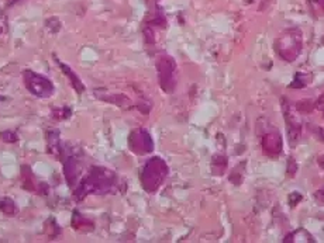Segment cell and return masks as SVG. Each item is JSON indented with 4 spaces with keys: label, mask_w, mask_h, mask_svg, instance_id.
<instances>
[{
    "label": "cell",
    "mask_w": 324,
    "mask_h": 243,
    "mask_svg": "<svg viewBox=\"0 0 324 243\" xmlns=\"http://www.w3.org/2000/svg\"><path fill=\"white\" fill-rule=\"evenodd\" d=\"M0 139L7 144H14L19 141V135L13 131H3V133H0Z\"/></svg>",
    "instance_id": "obj_19"
},
{
    "label": "cell",
    "mask_w": 324,
    "mask_h": 243,
    "mask_svg": "<svg viewBox=\"0 0 324 243\" xmlns=\"http://www.w3.org/2000/svg\"><path fill=\"white\" fill-rule=\"evenodd\" d=\"M48 222H50V225H51V226H48V223H45V228H47L45 231L48 232V236H50V238H52V239H54V238L56 236L55 233H54V231L61 232V229H59V226L56 225L55 220H48Z\"/></svg>",
    "instance_id": "obj_23"
},
{
    "label": "cell",
    "mask_w": 324,
    "mask_h": 243,
    "mask_svg": "<svg viewBox=\"0 0 324 243\" xmlns=\"http://www.w3.org/2000/svg\"><path fill=\"white\" fill-rule=\"evenodd\" d=\"M286 172H288V176L295 177L296 172H298V163L293 157L288 159V167H286Z\"/></svg>",
    "instance_id": "obj_24"
},
{
    "label": "cell",
    "mask_w": 324,
    "mask_h": 243,
    "mask_svg": "<svg viewBox=\"0 0 324 243\" xmlns=\"http://www.w3.org/2000/svg\"><path fill=\"white\" fill-rule=\"evenodd\" d=\"M314 1H316V3H317V4H319V6L324 10V0H314Z\"/></svg>",
    "instance_id": "obj_29"
},
{
    "label": "cell",
    "mask_w": 324,
    "mask_h": 243,
    "mask_svg": "<svg viewBox=\"0 0 324 243\" xmlns=\"http://www.w3.org/2000/svg\"><path fill=\"white\" fill-rule=\"evenodd\" d=\"M212 167L214 175H223L225 167H227V157L223 155L213 156Z\"/></svg>",
    "instance_id": "obj_14"
},
{
    "label": "cell",
    "mask_w": 324,
    "mask_h": 243,
    "mask_svg": "<svg viewBox=\"0 0 324 243\" xmlns=\"http://www.w3.org/2000/svg\"><path fill=\"white\" fill-rule=\"evenodd\" d=\"M157 72L159 86L165 93H172L176 88V62L169 55H162L157 61Z\"/></svg>",
    "instance_id": "obj_4"
},
{
    "label": "cell",
    "mask_w": 324,
    "mask_h": 243,
    "mask_svg": "<svg viewBox=\"0 0 324 243\" xmlns=\"http://www.w3.org/2000/svg\"><path fill=\"white\" fill-rule=\"evenodd\" d=\"M56 64H58V66L61 67V70H62V73H65L68 76V79H69V82H71V85H72V88H75V91L78 93V94H82L83 91H85V85H83V82L80 80V78H79L78 75L71 69V67L68 66V65H65V64H62L59 59H56Z\"/></svg>",
    "instance_id": "obj_10"
},
{
    "label": "cell",
    "mask_w": 324,
    "mask_h": 243,
    "mask_svg": "<svg viewBox=\"0 0 324 243\" xmlns=\"http://www.w3.org/2000/svg\"><path fill=\"white\" fill-rule=\"evenodd\" d=\"M101 100H104V101H109V103H112V104H116V106H120V107H124V106H127V104H130V100L127 99L124 94H112V96H99Z\"/></svg>",
    "instance_id": "obj_15"
},
{
    "label": "cell",
    "mask_w": 324,
    "mask_h": 243,
    "mask_svg": "<svg viewBox=\"0 0 324 243\" xmlns=\"http://www.w3.org/2000/svg\"><path fill=\"white\" fill-rule=\"evenodd\" d=\"M295 109L302 114H310L316 107H314V101L312 100H300L295 104Z\"/></svg>",
    "instance_id": "obj_16"
},
{
    "label": "cell",
    "mask_w": 324,
    "mask_h": 243,
    "mask_svg": "<svg viewBox=\"0 0 324 243\" xmlns=\"http://www.w3.org/2000/svg\"><path fill=\"white\" fill-rule=\"evenodd\" d=\"M317 163H319V166H320V167H322V169L324 170V156H320V157H319Z\"/></svg>",
    "instance_id": "obj_28"
},
{
    "label": "cell",
    "mask_w": 324,
    "mask_h": 243,
    "mask_svg": "<svg viewBox=\"0 0 324 243\" xmlns=\"http://www.w3.org/2000/svg\"><path fill=\"white\" fill-rule=\"evenodd\" d=\"M22 181H23V187L25 188L27 191H35L38 193V188H40V184L37 180H35V176L33 175L31 169L28 166H23L22 167Z\"/></svg>",
    "instance_id": "obj_12"
},
{
    "label": "cell",
    "mask_w": 324,
    "mask_h": 243,
    "mask_svg": "<svg viewBox=\"0 0 324 243\" xmlns=\"http://www.w3.org/2000/svg\"><path fill=\"white\" fill-rule=\"evenodd\" d=\"M282 103V111L285 114V121H286V127H288V135H289V141L291 145H296V142L300 139V133H302V121L299 120V117L293 112V107L291 106V103L288 100L283 99L280 100Z\"/></svg>",
    "instance_id": "obj_6"
},
{
    "label": "cell",
    "mask_w": 324,
    "mask_h": 243,
    "mask_svg": "<svg viewBox=\"0 0 324 243\" xmlns=\"http://www.w3.org/2000/svg\"><path fill=\"white\" fill-rule=\"evenodd\" d=\"M24 85L27 90L40 99H48L54 94V85L48 78L43 75H38L33 70H24L23 73Z\"/></svg>",
    "instance_id": "obj_5"
},
{
    "label": "cell",
    "mask_w": 324,
    "mask_h": 243,
    "mask_svg": "<svg viewBox=\"0 0 324 243\" xmlns=\"http://www.w3.org/2000/svg\"><path fill=\"white\" fill-rule=\"evenodd\" d=\"M47 148H48V152L52 156H55L58 159L62 157L64 154V149L61 146V138H59V131L52 130L50 131L47 135Z\"/></svg>",
    "instance_id": "obj_9"
},
{
    "label": "cell",
    "mask_w": 324,
    "mask_h": 243,
    "mask_svg": "<svg viewBox=\"0 0 324 243\" xmlns=\"http://www.w3.org/2000/svg\"><path fill=\"white\" fill-rule=\"evenodd\" d=\"M0 211L6 215H14L17 212V207L10 199H4L0 201Z\"/></svg>",
    "instance_id": "obj_17"
},
{
    "label": "cell",
    "mask_w": 324,
    "mask_h": 243,
    "mask_svg": "<svg viewBox=\"0 0 324 243\" xmlns=\"http://www.w3.org/2000/svg\"><path fill=\"white\" fill-rule=\"evenodd\" d=\"M64 176L67 183L74 187L76 184V177H78V163L76 159L74 157H68L67 160L64 162Z\"/></svg>",
    "instance_id": "obj_11"
},
{
    "label": "cell",
    "mask_w": 324,
    "mask_h": 243,
    "mask_svg": "<svg viewBox=\"0 0 324 243\" xmlns=\"http://www.w3.org/2000/svg\"><path fill=\"white\" fill-rule=\"evenodd\" d=\"M302 199V196L299 193H292L291 197H289V202H291V207H296V204Z\"/></svg>",
    "instance_id": "obj_26"
},
{
    "label": "cell",
    "mask_w": 324,
    "mask_h": 243,
    "mask_svg": "<svg viewBox=\"0 0 324 243\" xmlns=\"http://www.w3.org/2000/svg\"><path fill=\"white\" fill-rule=\"evenodd\" d=\"M144 37H146L147 44H154L155 43V33H154V27L146 24L144 27Z\"/></svg>",
    "instance_id": "obj_22"
},
{
    "label": "cell",
    "mask_w": 324,
    "mask_h": 243,
    "mask_svg": "<svg viewBox=\"0 0 324 243\" xmlns=\"http://www.w3.org/2000/svg\"><path fill=\"white\" fill-rule=\"evenodd\" d=\"M168 165L164 159L154 156L147 160L141 170V186L147 193H155L168 176Z\"/></svg>",
    "instance_id": "obj_2"
},
{
    "label": "cell",
    "mask_w": 324,
    "mask_h": 243,
    "mask_svg": "<svg viewBox=\"0 0 324 243\" xmlns=\"http://www.w3.org/2000/svg\"><path fill=\"white\" fill-rule=\"evenodd\" d=\"M302 33L296 28L283 31L275 41V49L278 55L288 62H293L302 52Z\"/></svg>",
    "instance_id": "obj_3"
},
{
    "label": "cell",
    "mask_w": 324,
    "mask_h": 243,
    "mask_svg": "<svg viewBox=\"0 0 324 243\" xmlns=\"http://www.w3.org/2000/svg\"><path fill=\"white\" fill-rule=\"evenodd\" d=\"M307 128H309V131L313 133L314 136H316L319 141L324 142V130L322 128V127H319V125H313V124H307Z\"/></svg>",
    "instance_id": "obj_21"
},
{
    "label": "cell",
    "mask_w": 324,
    "mask_h": 243,
    "mask_svg": "<svg viewBox=\"0 0 324 243\" xmlns=\"http://www.w3.org/2000/svg\"><path fill=\"white\" fill-rule=\"evenodd\" d=\"M72 226L76 231H83V232H89L93 229V222L89 221L86 217H83L82 214H79L78 211H74L72 214Z\"/></svg>",
    "instance_id": "obj_13"
},
{
    "label": "cell",
    "mask_w": 324,
    "mask_h": 243,
    "mask_svg": "<svg viewBox=\"0 0 324 243\" xmlns=\"http://www.w3.org/2000/svg\"><path fill=\"white\" fill-rule=\"evenodd\" d=\"M0 33H1V28H0Z\"/></svg>",
    "instance_id": "obj_31"
},
{
    "label": "cell",
    "mask_w": 324,
    "mask_h": 243,
    "mask_svg": "<svg viewBox=\"0 0 324 243\" xmlns=\"http://www.w3.org/2000/svg\"><path fill=\"white\" fill-rule=\"evenodd\" d=\"M72 115V110L69 107H59V109H54L51 111V117L55 118V120H68L69 117Z\"/></svg>",
    "instance_id": "obj_18"
},
{
    "label": "cell",
    "mask_w": 324,
    "mask_h": 243,
    "mask_svg": "<svg viewBox=\"0 0 324 243\" xmlns=\"http://www.w3.org/2000/svg\"><path fill=\"white\" fill-rule=\"evenodd\" d=\"M261 146H262V151L265 155L278 156L283 148V141H282L280 133L276 131L267 133L261 139Z\"/></svg>",
    "instance_id": "obj_8"
},
{
    "label": "cell",
    "mask_w": 324,
    "mask_h": 243,
    "mask_svg": "<svg viewBox=\"0 0 324 243\" xmlns=\"http://www.w3.org/2000/svg\"><path fill=\"white\" fill-rule=\"evenodd\" d=\"M7 1H9V4H14V3H17V1H20V0H7Z\"/></svg>",
    "instance_id": "obj_30"
},
{
    "label": "cell",
    "mask_w": 324,
    "mask_h": 243,
    "mask_svg": "<svg viewBox=\"0 0 324 243\" xmlns=\"http://www.w3.org/2000/svg\"><path fill=\"white\" fill-rule=\"evenodd\" d=\"M314 197L319 199L322 204H324V188H322V190H319L317 193H314Z\"/></svg>",
    "instance_id": "obj_27"
},
{
    "label": "cell",
    "mask_w": 324,
    "mask_h": 243,
    "mask_svg": "<svg viewBox=\"0 0 324 243\" xmlns=\"http://www.w3.org/2000/svg\"><path fill=\"white\" fill-rule=\"evenodd\" d=\"M128 145L130 149L137 155H146L154 151V141L150 133L144 128H137L130 133Z\"/></svg>",
    "instance_id": "obj_7"
},
{
    "label": "cell",
    "mask_w": 324,
    "mask_h": 243,
    "mask_svg": "<svg viewBox=\"0 0 324 243\" xmlns=\"http://www.w3.org/2000/svg\"><path fill=\"white\" fill-rule=\"evenodd\" d=\"M116 175L104 167H92L74 191V197L80 201L88 194H106L116 187Z\"/></svg>",
    "instance_id": "obj_1"
},
{
    "label": "cell",
    "mask_w": 324,
    "mask_h": 243,
    "mask_svg": "<svg viewBox=\"0 0 324 243\" xmlns=\"http://www.w3.org/2000/svg\"><path fill=\"white\" fill-rule=\"evenodd\" d=\"M314 107L319 111H323L324 112V91L319 96V99L314 101Z\"/></svg>",
    "instance_id": "obj_25"
},
{
    "label": "cell",
    "mask_w": 324,
    "mask_h": 243,
    "mask_svg": "<svg viewBox=\"0 0 324 243\" xmlns=\"http://www.w3.org/2000/svg\"><path fill=\"white\" fill-rule=\"evenodd\" d=\"M45 25H47V28H48L51 33H58V31L61 30V22H59L56 17L48 19V20L45 22Z\"/></svg>",
    "instance_id": "obj_20"
}]
</instances>
